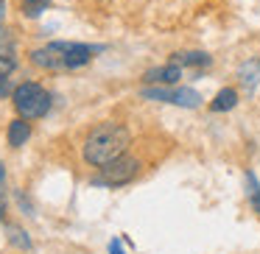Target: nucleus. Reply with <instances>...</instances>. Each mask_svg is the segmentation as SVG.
I'll return each mask as SVG.
<instances>
[{
  "mask_svg": "<svg viewBox=\"0 0 260 254\" xmlns=\"http://www.w3.org/2000/svg\"><path fill=\"white\" fill-rule=\"evenodd\" d=\"M132 142V134L126 126L120 123H101L90 131V137L84 140V148H81V157H84L87 165H101L112 162V159L123 157L126 148Z\"/></svg>",
  "mask_w": 260,
  "mask_h": 254,
  "instance_id": "obj_1",
  "label": "nucleus"
},
{
  "mask_svg": "<svg viewBox=\"0 0 260 254\" xmlns=\"http://www.w3.org/2000/svg\"><path fill=\"white\" fill-rule=\"evenodd\" d=\"M14 109H17L20 118L34 120V118H45L51 112V92L45 87H40L37 81H23V84L14 90Z\"/></svg>",
  "mask_w": 260,
  "mask_h": 254,
  "instance_id": "obj_2",
  "label": "nucleus"
},
{
  "mask_svg": "<svg viewBox=\"0 0 260 254\" xmlns=\"http://www.w3.org/2000/svg\"><path fill=\"white\" fill-rule=\"evenodd\" d=\"M137 173H140V162H137L135 157H126L123 154V157L101 165V168H98V176L90 179V185L92 187H120V185H129Z\"/></svg>",
  "mask_w": 260,
  "mask_h": 254,
  "instance_id": "obj_3",
  "label": "nucleus"
},
{
  "mask_svg": "<svg viewBox=\"0 0 260 254\" xmlns=\"http://www.w3.org/2000/svg\"><path fill=\"white\" fill-rule=\"evenodd\" d=\"M140 95L146 101H159V103H174V106H182V109H196L202 106V95L190 87H146L140 90Z\"/></svg>",
  "mask_w": 260,
  "mask_h": 254,
  "instance_id": "obj_4",
  "label": "nucleus"
},
{
  "mask_svg": "<svg viewBox=\"0 0 260 254\" xmlns=\"http://www.w3.org/2000/svg\"><path fill=\"white\" fill-rule=\"evenodd\" d=\"M68 48L70 42H48L45 48L31 51V64L42 70H68Z\"/></svg>",
  "mask_w": 260,
  "mask_h": 254,
  "instance_id": "obj_5",
  "label": "nucleus"
},
{
  "mask_svg": "<svg viewBox=\"0 0 260 254\" xmlns=\"http://www.w3.org/2000/svg\"><path fill=\"white\" fill-rule=\"evenodd\" d=\"M179 79H182V67L176 62H168V64H162V67H151V70H146V76H143L146 84H162V87L176 84Z\"/></svg>",
  "mask_w": 260,
  "mask_h": 254,
  "instance_id": "obj_6",
  "label": "nucleus"
},
{
  "mask_svg": "<svg viewBox=\"0 0 260 254\" xmlns=\"http://www.w3.org/2000/svg\"><path fill=\"white\" fill-rule=\"evenodd\" d=\"M104 48L101 45H84V42H70V48H68V70H79V67H84V64H90L92 62V56L95 53H101Z\"/></svg>",
  "mask_w": 260,
  "mask_h": 254,
  "instance_id": "obj_7",
  "label": "nucleus"
},
{
  "mask_svg": "<svg viewBox=\"0 0 260 254\" xmlns=\"http://www.w3.org/2000/svg\"><path fill=\"white\" fill-rule=\"evenodd\" d=\"M171 62H176L179 67H210V64H213V56L204 53V51H187V53H174Z\"/></svg>",
  "mask_w": 260,
  "mask_h": 254,
  "instance_id": "obj_8",
  "label": "nucleus"
},
{
  "mask_svg": "<svg viewBox=\"0 0 260 254\" xmlns=\"http://www.w3.org/2000/svg\"><path fill=\"white\" fill-rule=\"evenodd\" d=\"M28 137H31V123L25 118H17V120H12V123H9V146H12V148L25 146V142H28Z\"/></svg>",
  "mask_w": 260,
  "mask_h": 254,
  "instance_id": "obj_9",
  "label": "nucleus"
},
{
  "mask_svg": "<svg viewBox=\"0 0 260 254\" xmlns=\"http://www.w3.org/2000/svg\"><path fill=\"white\" fill-rule=\"evenodd\" d=\"M238 79H241L243 90H246L249 95H252V92H254V87H257V81H260V59H254V62L241 64V70H238Z\"/></svg>",
  "mask_w": 260,
  "mask_h": 254,
  "instance_id": "obj_10",
  "label": "nucleus"
},
{
  "mask_svg": "<svg viewBox=\"0 0 260 254\" xmlns=\"http://www.w3.org/2000/svg\"><path fill=\"white\" fill-rule=\"evenodd\" d=\"M235 106H238V92L232 90V87H224V90L213 98L210 112H230V109H235Z\"/></svg>",
  "mask_w": 260,
  "mask_h": 254,
  "instance_id": "obj_11",
  "label": "nucleus"
},
{
  "mask_svg": "<svg viewBox=\"0 0 260 254\" xmlns=\"http://www.w3.org/2000/svg\"><path fill=\"white\" fill-rule=\"evenodd\" d=\"M246 196H249L252 209L260 215V182H257V176H254L252 170H246Z\"/></svg>",
  "mask_w": 260,
  "mask_h": 254,
  "instance_id": "obj_12",
  "label": "nucleus"
},
{
  "mask_svg": "<svg viewBox=\"0 0 260 254\" xmlns=\"http://www.w3.org/2000/svg\"><path fill=\"white\" fill-rule=\"evenodd\" d=\"M48 3H51V0H23V12H25V17L37 20V17H40V14L48 9Z\"/></svg>",
  "mask_w": 260,
  "mask_h": 254,
  "instance_id": "obj_13",
  "label": "nucleus"
},
{
  "mask_svg": "<svg viewBox=\"0 0 260 254\" xmlns=\"http://www.w3.org/2000/svg\"><path fill=\"white\" fill-rule=\"evenodd\" d=\"M9 240H12L14 246H20V248H31V237H28V232L17 229V226H9Z\"/></svg>",
  "mask_w": 260,
  "mask_h": 254,
  "instance_id": "obj_14",
  "label": "nucleus"
},
{
  "mask_svg": "<svg viewBox=\"0 0 260 254\" xmlns=\"http://www.w3.org/2000/svg\"><path fill=\"white\" fill-rule=\"evenodd\" d=\"M14 67H17V56L14 53H3L0 56V76H9Z\"/></svg>",
  "mask_w": 260,
  "mask_h": 254,
  "instance_id": "obj_15",
  "label": "nucleus"
},
{
  "mask_svg": "<svg viewBox=\"0 0 260 254\" xmlns=\"http://www.w3.org/2000/svg\"><path fill=\"white\" fill-rule=\"evenodd\" d=\"M3 53H14V37H12V31H0V56Z\"/></svg>",
  "mask_w": 260,
  "mask_h": 254,
  "instance_id": "obj_16",
  "label": "nucleus"
},
{
  "mask_svg": "<svg viewBox=\"0 0 260 254\" xmlns=\"http://www.w3.org/2000/svg\"><path fill=\"white\" fill-rule=\"evenodd\" d=\"M14 90H17V87H12V79H9V76H0V98L14 95Z\"/></svg>",
  "mask_w": 260,
  "mask_h": 254,
  "instance_id": "obj_17",
  "label": "nucleus"
},
{
  "mask_svg": "<svg viewBox=\"0 0 260 254\" xmlns=\"http://www.w3.org/2000/svg\"><path fill=\"white\" fill-rule=\"evenodd\" d=\"M120 243H123V237H115V240H109V254H126Z\"/></svg>",
  "mask_w": 260,
  "mask_h": 254,
  "instance_id": "obj_18",
  "label": "nucleus"
},
{
  "mask_svg": "<svg viewBox=\"0 0 260 254\" xmlns=\"http://www.w3.org/2000/svg\"><path fill=\"white\" fill-rule=\"evenodd\" d=\"M3 185H6V165L0 162V196L6 193V190H3Z\"/></svg>",
  "mask_w": 260,
  "mask_h": 254,
  "instance_id": "obj_19",
  "label": "nucleus"
},
{
  "mask_svg": "<svg viewBox=\"0 0 260 254\" xmlns=\"http://www.w3.org/2000/svg\"><path fill=\"white\" fill-rule=\"evenodd\" d=\"M3 20H6V0H0V31H3Z\"/></svg>",
  "mask_w": 260,
  "mask_h": 254,
  "instance_id": "obj_20",
  "label": "nucleus"
},
{
  "mask_svg": "<svg viewBox=\"0 0 260 254\" xmlns=\"http://www.w3.org/2000/svg\"><path fill=\"white\" fill-rule=\"evenodd\" d=\"M6 218V193H3V196H0V221Z\"/></svg>",
  "mask_w": 260,
  "mask_h": 254,
  "instance_id": "obj_21",
  "label": "nucleus"
}]
</instances>
